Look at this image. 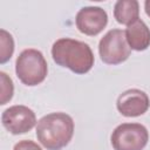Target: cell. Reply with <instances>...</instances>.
Here are the masks:
<instances>
[{
  "mask_svg": "<svg viewBox=\"0 0 150 150\" xmlns=\"http://www.w3.org/2000/svg\"><path fill=\"white\" fill-rule=\"evenodd\" d=\"M144 9H145L146 15L150 18V0H145L144 1Z\"/></svg>",
  "mask_w": 150,
  "mask_h": 150,
  "instance_id": "obj_14",
  "label": "cell"
},
{
  "mask_svg": "<svg viewBox=\"0 0 150 150\" xmlns=\"http://www.w3.org/2000/svg\"><path fill=\"white\" fill-rule=\"evenodd\" d=\"M0 63H6L14 53V40L11 33H8L6 29L0 30Z\"/></svg>",
  "mask_w": 150,
  "mask_h": 150,
  "instance_id": "obj_11",
  "label": "cell"
},
{
  "mask_svg": "<svg viewBox=\"0 0 150 150\" xmlns=\"http://www.w3.org/2000/svg\"><path fill=\"white\" fill-rule=\"evenodd\" d=\"M52 57L57 66L68 68L79 75L88 73L95 62L90 46L70 38H61L53 43Z\"/></svg>",
  "mask_w": 150,
  "mask_h": 150,
  "instance_id": "obj_1",
  "label": "cell"
},
{
  "mask_svg": "<svg viewBox=\"0 0 150 150\" xmlns=\"http://www.w3.org/2000/svg\"><path fill=\"white\" fill-rule=\"evenodd\" d=\"M1 123L4 128L13 134L20 135L30 131L36 124V116L35 112L22 104H15L1 114Z\"/></svg>",
  "mask_w": 150,
  "mask_h": 150,
  "instance_id": "obj_6",
  "label": "cell"
},
{
  "mask_svg": "<svg viewBox=\"0 0 150 150\" xmlns=\"http://www.w3.org/2000/svg\"><path fill=\"white\" fill-rule=\"evenodd\" d=\"M150 98L148 94L141 89H128L123 91L116 101V108L121 115L125 117H138L148 111Z\"/></svg>",
  "mask_w": 150,
  "mask_h": 150,
  "instance_id": "obj_8",
  "label": "cell"
},
{
  "mask_svg": "<svg viewBox=\"0 0 150 150\" xmlns=\"http://www.w3.org/2000/svg\"><path fill=\"white\" fill-rule=\"evenodd\" d=\"M74 135V121L66 112H50L38 121L36 137L47 150H61Z\"/></svg>",
  "mask_w": 150,
  "mask_h": 150,
  "instance_id": "obj_2",
  "label": "cell"
},
{
  "mask_svg": "<svg viewBox=\"0 0 150 150\" xmlns=\"http://www.w3.org/2000/svg\"><path fill=\"white\" fill-rule=\"evenodd\" d=\"M18 79L28 87H34L45 81L48 74V64L43 54L34 48L23 49L15 61Z\"/></svg>",
  "mask_w": 150,
  "mask_h": 150,
  "instance_id": "obj_3",
  "label": "cell"
},
{
  "mask_svg": "<svg viewBox=\"0 0 150 150\" xmlns=\"http://www.w3.org/2000/svg\"><path fill=\"white\" fill-rule=\"evenodd\" d=\"M148 141V129L141 123H122L114 129L110 136L115 150H143Z\"/></svg>",
  "mask_w": 150,
  "mask_h": 150,
  "instance_id": "obj_5",
  "label": "cell"
},
{
  "mask_svg": "<svg viewBox=\"0 0 150 150\" xmlns=\"http://www.w3.org/2000/svg\"><path fill=\"white\" fill-rule=\"evenodd\" d=\"M75 23L82 34L95 36L105 28L108 23V14L98 6H86L77 12Z\"/></svg>",
  "mask_w": 150,
  "mask_h": 150,
  "instance_id": "obj_7",
  "label": "cell"
},
{
  "mask_svg": "<svg viewBox=\"0 0 150 150\" xmlns=\"http://www.w3.org/2000/svg\"><path fill=\"white\" fill-rule=\"evenodd\" d=\"M0 81H1V100H0V104L4 105L8 101L12 100L13 93H14V86H13L12 79L5 71H0Z\"/></svg>",
  "mask_w": 150,
  "mask_h": 150,
  "instance_id": "obj_12",
  "label": "cell"
},
{
  "mask_svg": "<svg viewBox=\"0 0 150 150\" xmlns=\"http://www.w3.org/2000/svg\"><path fill=\"white\" fill-rule=\"evenodd\" d=\"M13 150H42V148L30 139H22L14 145Z\"/></svg>",
  "mask_w": 150,
  "mask_h": 150,
  "instance_id": "obj_13",
  "label": "cell"
},
{
  "mask_svg": "<svg viewBox=\"0 0 150 150\" xmlns=\"http://www.w3.org/2000/svg\"><path fill=\"white\" fill-rule=\"evenodd\" d=\"M139 4L136 0H118L114 6V18L121 25H131L139 18Z\"/></svg>",
  "mask_w": 150,
  "mask_h": 150,
  "instance_id": "obj_10",
  "label": "cell"
},
{
  "mask_svg": "<svg viewBox=\"0 0 150 150\" xmlns=\"http://www.w3.org/2000/svg\"><path fill=\"white\" fill-rule=\"evenodd\" d=\"M124 34L127 42L132 50L143 52L150 46V29L146 23L141 19L127 26Z\"/></svg>",
  "mask_w": 150,
  "mask_h": 150,
  "instance_id": "obj_9",
  "label": "cell"
},
{
  "mask_svg": "<svg viewBox=\"0 0 150 150\" xmlns=\"http://www.w3.org/2000/svg\"><path fill=\"white\" fill-rule=\"evenodd\" d=\"M130 52L124 30L118 28L108 30L98 42L100 57L107 64L115 66L127 61Z\"/></svg>",
  "mask_w": 150,
  "mask_h": 150,
  "instance_id": "obj_4",
  "label": "cell"
}]
</instances>
